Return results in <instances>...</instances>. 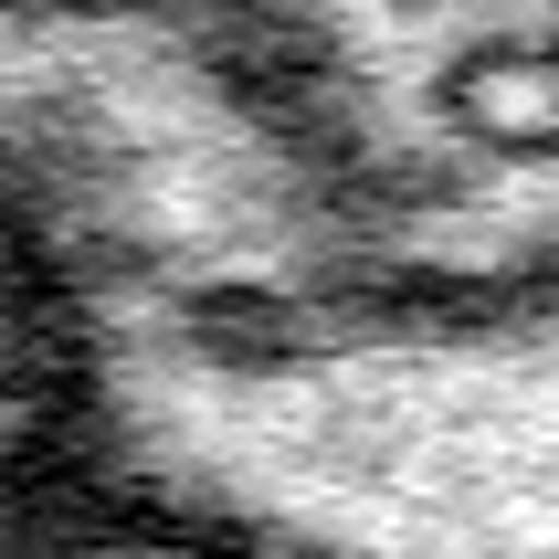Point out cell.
<instances>
[{
	"label": "cell",
	"mask_w": 559,
	"mask_h": 559,
	"mask_svg": "<svg viewBox=\"0 0 559 559\" xmlns=\"http://www.w3.org/2000/svg\"><path fill=\"white\" fill-rule=\"evenodd\" d=\"M127 486L338 559H559V296L117 328Z\"/></svg>",
	"instance_id": "cell-1"
},
{
	"label": "cell",
	"mask_w": 559,
	"mask_h": 559,
	"mask_svg": "<svg viewBox=\"0 0 559 559\" xmlns=\"http://www.w3.org/2000/svg\"><path fill=\"white\" fill-rule=\"evenodd\" d=\"M117 497H138L117 454V317L0 158V559H43Z\"/></svg>",
	"instance_id": "cell-2"
},
{
	"label": "cell",
	"mask_w": 559,
	"mask_h": 559,
	"mask_svg": "<svg viewBox=\"0 0 559 559\" xmlns=\"http://www.w3.org/2000/svg\"><path fill=\"white\" fill-rule=\"evenodd\" d=\"M43 559H338V549H296V538L233 528V518H190L158 497H117L106 518H85L74 538H53Z\"/></svg>",
	"instance_id": "cell-3"
},
{
	"label": "cell",
	"mask_w": 559,
	"mask_h": 559,
	"mask_svg": "<svg viewBox=\"0 0 559 559\" xmlns=\"http://www.w3.org/2000/svg\"><path fill=\"white\" fill-rule=\"evenodd\" d=\"M53 11H106V0H53Z\"/></svg>",
	"instance_id": "cell-4"
}]
</instances>
